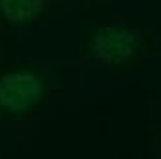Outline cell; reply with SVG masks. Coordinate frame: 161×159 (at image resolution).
Segmentation results:
<instances>
[{"mask_svg":"<svg viewBox=\"0 0 161 159\" xmlns=\"http://www.w3.org/2000/svg\"><path fill=\"white\" fill-rule=\"evenodd\" d=\"M41 84L31 74H10L0 80V107L8 111H25L37 101Z\"/></svg>","mask_w":161,"mask_h":159,"instance_id":"1","label":"cell"},{"mask_svg":"<svg viewBox=\"0 0 161 159\" xmlns=\"http://www.w3.org/2000/svg\"><path fill=\"white\" fill-rule=\"evenodd\" d=\"M136 47V37L124 27H103L93 39V51L101 60L114 62L130 56Z\"/></svg>","mask_w":161,"mask_h":159,"instance_id":"2","label":"cell"},{"mask_svg":"<svg viewBox=\"0 0 161 159\" xmlns=\"http://www.w3.org/2000/svg\"><path fill=\"white\" fill-rule=\"evenodd\" d=\"M43 0H0V10L10 21H29L41 12Z\"/></svg>","mask_w":161,"mask_h":159,"instance_id":"3","label":"cell"}]
</instances>
